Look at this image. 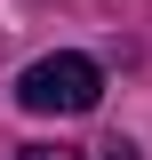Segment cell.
<instances>
[{"instance_id":"obj_1","label":"cell","mask_w":152,"mask_h":160,"mask_svg":"<svg viewBox=\"0 0 152 160\" xmlns=\"http://www.w3.org/2000/svg\"><path fill=\"white\" fill-rule=\"evenodd\" d=\"M16 104L24 112H96L104 104V72H96V56H40L16 72Z\"/></svg>"},{"instance_id":"obj_2","label":"cell","mask_w":152,"mask_h":160,"mask_svg":"<svg viewBox=\"0 0 152 160\" xmlns=\"http://www.w3.org/2000/svg\"><path fill=\"white\" fill-rule=\"evenodd\" d=\"M80 160H136V144H128V136H104V144H88Z\"/></svg>"},{"instance_id":"obj_3","label":"cell","mask_w":152,"mask_h":160,"mask_svg":"<svg viewBox=\"0 0 152 160\" xmlns=\"http://www.w3.org/2000/svg\"><path fill=\"white\" fill-rule=\"evenodd\" d=\"M16 160H80V152H64V144H24Z\"/></svg>"}]
</instances>
